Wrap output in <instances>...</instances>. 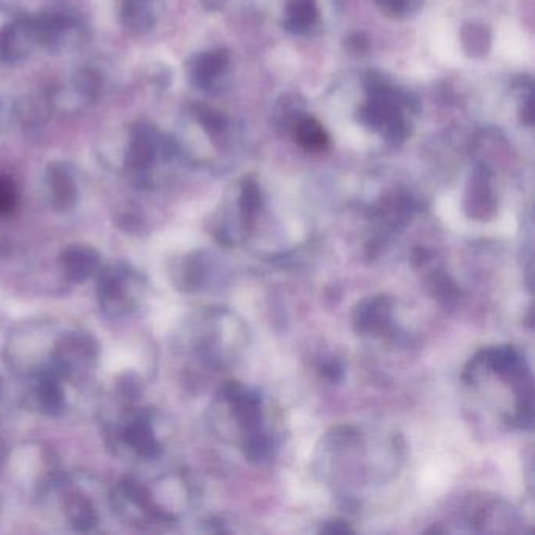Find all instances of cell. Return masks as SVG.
<instances>
[{
	"label": "cell",
	"instance_id": "cell-10",
	"mask_svg": "<svg viewBox=\"0 0 535 535\" xmlns=\"http://www.w3.org/2000/svg\"><path fill=\"white\" fill-rule=\"evenodd\" d=\"M228 54L225 51H211L198 55L190 66L193 84L206 88L225 71L228 65Z\"/></svg>",
	"mask_w": 535,
	"mask_h": 535
},
{
	"label": "cell",
	"instance_id": "cell-2",
	"mask_svg": "<svg viewBox=\"0 0 535 535\" xmlns=\"http://www.w3.org/2000/svg\"><path fill=\"white\" fill-rule=\"evenodd\" d=\"M139 383L126 379L118 385L115 402L106 421L109 445L129 459L150 462L161 455L162 445L157 435L156 418L150 408L139 404Z\"/></svg>",
	"mask_w": 535,
	"mask_h": 535
},
{
	"label": "cell",
	"instance_id": "cell-3",
	"mask_svg": "<svg viewBox=\"0 0 535 535\" xmlns=\"http://www.w3.org/2000/svg\"><path fill=\"white\" fill-rule=\"evenodd\" d=\"M96 277L99 308L109 319H128L142 308L146 299V280L139 270L118 261L101 267Z\"/></svg>",
	"mask_w": 535,
	"mask_h": 535
},
{
	"label": "cell",
	"instance_id": "cell-11",
	"mask_svg": "<svg viewBox=\"0 0 535 535\" xmlns=\"http://www.w3.org/2000/svg\"><path fill=\"white\" fill-rule=\"evenodd\" d=\"M288 29L302 33L317 21L316 0H291L288 5Z\"/></svg>",
	"mask_w": 535,
	"mask_h": 535
},
{
	"label": "cell",
	"instance_id": "cell-13",
	"mask_svg": "<svg viewBox=\"0 0 535 535\" xmlns=\"http://www.w3.org/2000/svg\"><path fill=\"white\" fill-rule=\"evenodd\" d=\"M488 33L487 30L479 26H468L463 30V44H465L466 51L471 54H482L488 48Z\"/></svg>",
	"mask_w": 535,
	"mask_h": 535
},
{
	"label": "cell",
	"instance_id": "cell-9",
	"mask_svg": "<svg viewBox=\"0 0 535 535\" xmlns=\"http://www.w3.org/2000/svg\"><path fill=\"white\" fill-rule=\"evenodd\" d=\"M46 181H48L49 198L54 209L59 212L73 211L79 200V189H77L76 178L70 165L62 164V162L49 165Z\"/></svg>",
	"mask_w": 535,
	"mask_h": 535
},
{
	"label": "cell",
	"instance_id": "cell-7",
	"mask_svg": "<svg viewBox=\"0 0 535 535\" xmlns=\"http://www.w3.org/2000/svg\"><path fill=\"white\" fill-rule=\"evenodd\" d=\"M27 404L41 415L59 416L68 408L66 383L52 377H32L24 380Z\"/></svg>",
	"mask_w": 535,
	"mask_h": 535
},
{
	"label": "cell",
	"instance_id": "cell-8",
	"mask_svg": "<svg viewBox=\"0 0 535 535\" xmlns=\"http://www.w3.org/2000/svg\"><path fill=\"white\" fill-rule=\"evenodd\" d=\"M60 270L66 281L82 284L96 277L101 270V256L87 244H74L63 250L59 259Z\"/></svg>",
	"mask_w": 535,
	"mask_h": 535
},
{
	"label": "cell",
	"instance_id": "cell-12",
	"mask_svg": "<svg viewBox=\"0 0 535 535\" xmlns=\"http://www.w3.org/2000/svg\"><path fill=\"white\" fill-rule=\"evenodd\" d=\"M295 137L306 150H322L327 145L328 137L324 128L313 118H305L295 126Z\"/></svg>",
	"mask_w": 535,
	"mask_h": 535
},
{
	"label": "cell",
	"instance_id": "cell-1",
	"mask_svg": "<svg viewBox=\"0 0 535 535\" xmlns=\"http://www.w3.org/2000/svg\"><path fill=\"white\" fill-rule=\"evenodd\" d=\"M98 358L96 339L79 328L33 324L8 344V363L22 380L46 375L70 385L95 371Z\"/></svg>",
	"mask_w": 535,
	"mask_h": 535
},
{
	"label": "cell",
	"instance_id": "cell-16",
	"mask_svg": "<svg viewBox=\"0 0 535 535\" xmlns=\"http://www.w3.org/2000/svg\"><path fill=\"white\" fill-rule=\"evenodd\" d=\"M380 7L391 15H402L410 8L412 0H379Z\"/></svg>",
	"mask_w": 535,
	"mask_h": 535
},
{
	"label": "cell",
	"instance_id": "cell-4",
	"mask_svg": "<svg viewBox=\"0 0 535 535\" xmlns=\"http://www.w3.org/2000/svg\"><path fill=\"white\" fill-rule=\"evenodd\" d=\"M110 503L115 514L126 525L137 529H157L167 526L175 518L159 504L153 490L137 477H126L113 488Z\"/></svg>",
	"mask_w": 535,
	"mask_h": 535
},
{
	"label": "cell",
	"instance_id": "cell-15",
	"mask_svg": "<svg viewBox=\"0 0 535 535\" xmlns=\"http://www.w3.org/2000/svg\"><path fill=\"white\" fill-rule=\"evenodd\" d=\"M198 120L211 134H220L225 129V120H223L222 115L212 112V110H198Z\"/></svg>",
	"mask_w": 535,
	"mask_h": 535
},
{
	"label": "cell",
	"instance_id": "cell-14",
	"mask_svg": "<svg viewBox=\"0 0 535 535\" xmlns=\"http://www.w3.org/2000/svg\"><path fill=\"white\" fill-rule=\"evenodd\" d=\"M18 206V190L15 182L0 176V217L11 214Z\"/></svg>",
	"mask_w": 535,
	"mask_h": 535
},
{
	"label": "cell",
	"instance_id": "cell-6",
	"mask_svg": "<svg viewBox=\"0 0 535 535\" xmlns=\"http://www.w3.org/2000/svg\"><path fill=\"white\" fill-rule=\"evenodd\" d=\"M52 484L63 492V514L68 525L77 532H91L98 528L101 515L95 501L87 493L70 488L62 477H55Z\"/></svg>",
	"mask_w": 535,
	"mask_h": 535
},
{
	"label": "cell",
	"instance_id": "cell-5",
	"mask_svg": "<svg viewBox=\"0 0 535 535\" xmlns=\"http://www.w3.org/2000/svg\"><path fill=\"white\" fill-rule=\"evenodd\" d=\"M159 154L172 156V143L161 139L156 129L151 128L148 124H139L132 134L128 157H126L129 168L140 179H146V173L150 172V168L157 161Z\"/></svg>",
	"mask_w": 535,
	"mask_h": 535
},
{
	"label": "cell",
	"instance_id": "cell-17",
	"mask_svg": "<svg viewBox=\"0 0 535 535\" xmlns=\"http://www.w3.org/2000/svg\"><path fill=\"white\" fill-rule=\"evenodd\" d=\"M523 113H525V115H523V120H525V123L531 124L532 113H534V109H532V99H529V101L526 102V109Z\"/></svg>",
	"mask_w": 535,
	"mask_h": 535
}]
</instances>
